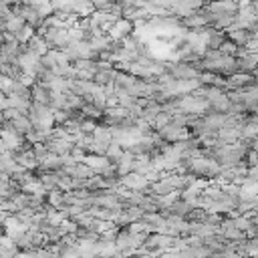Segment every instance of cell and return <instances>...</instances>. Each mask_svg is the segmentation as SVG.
<instances>
[{"label": "cell", "instance_id": "15", "mask_svg": "<svg viewBox=\"0 0 258 258\" xmlns=\"http://www.w3.org/2000/svg\"><path fill=\"white\" fill-rule=\"evenodd\" d=\"M117 232H119V230L111 226V228H107L105 232H101V238H99V240H103V242H115V238H117Z\"/></svg>", "mask_w": 258, "mask_h": 258}, {"label": "cell", "instance_id": "3", "mask_svg": "<svg viewBox=\"0 0 258 258\" xmlns=\"http://www.w3.org/2000/svg\"><path fill=\"white\" fill-rule=\"evenodd\" d=\"M149 183H151V181H149L145 175L137 173V171H131V173H127V175H121V185L127 187V189H131V191H143Z\"/></svg>", "mask_w": 258, "mask_h": 258}, {"label": "cell", "instance_id": "17", "mask_svg": "<svg viewBox=\"0 0 258 258\" xmlns=\"http://www.w3.org/2000/svg\"><path fill=\"white\" fill-rule=\"evenodd\" d=\"M246 46H248V50H250V52H258V38H252Z\"/></svg>", "mask_w": 258, "mask_h": 258}, {"label": "cell", "instance_id": "7", "mask_svg": "<svg viewBox=\"0 0 258 258\" xmlns=\"http://www.w3.org/2000/svg\"><path fill=\"white\" fill-rule=\"evenodd\" d=\"M26 50L42 58V56H44V54L50 50V44L46 42V38H44L42 34H34V36H32V38L26 42Z\"/></svg>", "mask_w": 258, "mask_h": 258}, {"label": "cell", "instance_id": "6", "mask_svg": "<svg viewBox=\"0 0 258 258\" xmlns=\"http://www.w3.org/2000/svg\"><path fill=\"white\" fill-rule=\"evenodd\" d=\"M52 89L44 83H34L32 85V101L34 103H40V105H48L50 107V101H52Z\"/></svg>", "mask_w": 258, "mask_h": 258}, {"label": "cell", "instance_id": "8", "mask_svg": "<svg viewBox=\"0 0 258 258\" xmlns=\"http://www.w3.org/2000/svg\"><path fill=\"white\" fill-rule=\"evenodd\" d=\"M191 210H194V206L181 198V200H173V202L165 208V214H167V216H177V218H187Z\"/></svg>", "mask_w": 258, "mask_h": 258}, {"label": "cell", "instance_id": "16", "mask_svg": "<svg viewBox=\"0 0 258 258\" xmlns=\"http://www.w3.org/2000/svg\"><path fill=\"white\" fill-rule=\"evenodd\" d=\"M111 4H115V2H113V0H93L95 10H109Z\"/></svg>", "mask_w": 258, "mask_h": 258}, {"label": "cell", "instance_id": "18", "mask_svg": "<svg viewBox=\"0 0 258 258\" xmlns=\"http://www.w3.org/2000/svg\"><path fill=\"white\" fill-rule=\"evenodd\" d=\"M2 123H4V113H2V109H0V127H2Z\"/></svg>", "mask_w": 258, "mask_h": 258}, {"label": "cell", "instance_id": "11", "mask_svg": "<svg viewBox=\"0 0 258 258\" xmlns=\"http://www.w3.org/2000/svg\"><path fill=\"white\" fill-rule=\"evenodd\" d=\"M40 183L44 185V189H58V179H60V171H44L40 177Z\"/></svg>", "mask_w": 258, "mask_h": 258}, {"label": "cell", "instance_id": "10", "mask_svg": "<svg viewBox=\"0 0 258 258\" xmlns=\"http://www.w3.org/2000/svg\"><path fill=\"white\" fill-rule=\"evenodd\" d=\"M254 69H258V52H244L238 56V71L250 73Z\"/></svg>", "mask_w": 258, "mask_h": 258}, {"label": "cell", "instance_id": "13", "mask_svg": "<svg viewBox=\"0 0 258 258\" xmlns=\"http://www.w3.org/2000/svg\"><path fill=\"white\" fill-rule=\"evenodd\" d=\"M123 153H125V149H123V145L121 143H117V141H111V145L107 147V159L113 163V165H117L119 161H121V157H123Z\"/></svg>", "mask_w": 258, "mask_h": 258}, {"label": "cell", "instance_id": "1", "mask_svg": "<svg viewBox=\"0 0 258 258\" xmlns=\"http://www.w3.org/2000/svg\"><path fill=\"white\" fill-rule=\"evenodd\" d=\"M12 12L18 14V16H22L24 22L30 24V26H34V28H38V26L44 24V18H42V14L38 12V8H36L34 4H20V6H14Z\"/></svg>", "mask_w": 258, "mask_h": 258}, {"label": "cell", "instance_id": "4", "mask_svg": "<svg viewBox=\"0 0 258 258\" xmlns=\"http://www.w3.org/2000/svg\"><path fill=\"white\" fill-rule=\"evenodd\" d=\"M165 71L173 77V79H198V71L187 64V62H175V64H167Z\"/></svg>", "mask_w": 258, "mask_h": 258}, {"label": "cell", "instance_id": "14", "mask_svg": "<svg viewBox=\"0 0 258 258\" xmlns=\"http://www.w3.org/2000/svg\"><path fill=\"white\" fill-rule=\"evenodd\" d=\"M34 30H36L34 26H30V24H24V26H22V28H20V30L14 34V38H16L20 44H26V42H28V40L34 36Z\"/></svg>", "mask_w": 258, "mask_h": 258}, {"label": "cell", "instance_id": "2", "mask_svg": "<svg viewBox=\"0 0 258 258\" xmlns=\"http://www.w3.org/2000/svg\"><path fill=\"white\" fill-rule=\"evenodd\" d=\"M107 30H109V36H111L115 42H121L123 38L131 36V32H133V24H131V20H127V18H119V20L113 22Z\"/></svg>", "mask_w": 258, "mask_h": 258}, {"label": "cell", "instance_id": "12", "mask_svg": "<svg viewBox=\"0 0 258 258\" xmlns=\"http://www.w3.org/2000/svg\"><path fill=\"white\" fill-rule=\"evenodd\" d=\"M24 24H26V22H24V18L12 12V14H10V16L4 20V30H6V32H12V34H16V32H18V30H20Z\"/></svg>", "mask_w": 258, "mask_h": 258}, {"label": "cell", "instance_id": "5", "mask_svg": "<svg viewBox=\"0 0 258 258\" xmlns=\"http://www.w3.org/2000/svg\"><path fill=\"white\" fill-rule=\"evenodd\" d=\"M2 127H10V129H14L16 133H20V135H24V137H26V133L32 129V121H30V117H28V115L20 113L18 117H14V119H10V121H4V123H2Z\"/></svg>", "mask_w": 258, "mask_h": 258}, {"label": "cell", "instance_id": "9", "mask_svg": "<svg viewBox=\"0 0 258 258\" xmlns=\"http://www.w3.org/2000/svg\"><path fill=\"white\" fill-rule=\"evenodd\" d=\"M238 10V4L234 0H216L208 6L210 14H234Z\"/></svg>", "mask_w": 258, "mask_h": 258}]
</instances>
